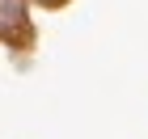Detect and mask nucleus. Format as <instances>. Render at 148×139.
I'll use <instances>...</instances> for the list:
<instances>
[{
    "instance_id": "obj_1",
    "label": "nucleus",
    "mask_w": 148,
    "mask_h": 139,
    "mask_svg": "<svg viewBox=\"0 0 148 139\" xmlns=\"http://www.w3.org/2000/svg\"><path fill=\"white\" fill-rule=\"evenodd\" d=\"M38 4H59V0H38Z\"/></svg>"
}]
</instances>
